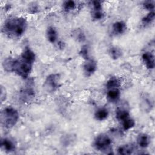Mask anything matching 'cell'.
Listing matches in <instances>:
<instances>
[{"instance_id":"6da1fadb","label":"cell","mask_w":155,"mask_h":155,"mask_svg":"<svg viewBox=\"0 0 155 155\" xmlns=\"http://www.w3.org/2000/svg\"><path fill=\"white\" fill-rule=\"evenodd\" d=\"M27 22L24 17H13L7 19L4 23L2 31L12 38L21 37L25 33Z\"/></svg>"},{"instance_id":"7a4b0ae2","label":"cell","mask_w":155,"mask_h":155,"mask_svg":"<svg viewBox=\"0 0 155 155\" xmlns=\"http://www.w3.org/2000/svg\"><path fill=\"white\" fill-rule=\"evenodd\" d=\"M19 118V113L15 108L12 107H7L1 112V125L5 129H10L16 124Z\"/></svg>"},{"instance_id":"3957f363","label":"cell","mask_w":155,"mask_h":155,"mask_svg":"<svg viewBox=\"0 0 155 155\" xmlns=\"http://www.w3.org/2000/svg\"><path fill=\"white\" fill-rule=\"evenodd\" d=\"M33 63L20 56L19 59H15L13 72L23 79H27L31 71Z\"/></svg>"},{"instance_id":"277c9868","label":"cell","mask_w":155,"mask_h":155,"mask_svg":"<svg viewBox=\"0 0 155 155\" xmlns=\"http://www.w3.org/2000/svg\"><path fill=\"white\" fill-rule=\"evenodd\" d=\"M112 140L106 134L101 133L97 135L94 142V146L96 150L106 154H111Z\"/></svg>"},{"instance_id":"5b68a950","label":"cell","mask_w":155,"mask_h":155,"mask_svg":"<svg viewBox=\"0 0 155 155\" xmlns=\"http://www.w3.org/2000/svg\"><path fill=\"white\" fill-rule=\"evenodd\" d=\"M61 76L59 73H52L48 75L43 84V88L48 93H53L60 86Z\"/></svg>"},{"instance_id":"8992f818","label":"cell","mask_w":155,"mask_h":155,"mask_svg":"<svg viewBox=\"0 0 155 155\" xmlns=\"http://www.w3.org/2000/svg\"><path fill=\"white\" fill-rule=\"evenodd\" d=\"M33 82H28L19 92V98L23 102H30L35 96V91Z\"/></svg>"},{"instance_id":"52a82bcc","label":"cell","mask_w":155,"mask_h":155,"mask_svg":"<svg viewBox=\"0 0 155 155\" xmlns=\"http://www.w3.org/2000/svg\"><path fill=\"white\" fill-rule=\"evenodd\" d=\"M97 62L95 60L89 59L86 60L83 65L84 73L86 76H91L97 70Z\"/></svg>"},{"instance_id":"ba28073f","label":"cell","mask_w":155,"mask_h":155,"mask_svg":"<svg viewBox=\"0 0 155 155\" xmlns=\"http://www.w3.org/2000/svg\"><path fill=\"white\" fill-rule=\"evenodd\" d=\"M0 145L1 148L7 153H11L16 150L15 142L8 137L1 138Z\"/></svg>"},{"instance_id":"9c48e42d","label":"cell","mask_w":155,"mask_h":155,"mask_svg":"<svg viewBox=\"0 0 155 155\" xmlns=\"http://www.w3.org/2000/svg\"><path fill=\"white\" fill-rule=\"evenodd\" d=\"M142 59L147 68L149 70H153L154 68V56L152 53L150 51H146L143 53L142 55Z\"/></svg>"},{"instance_id":"30bf717a","label":"cell","mask_w":155,"mask_h":155,"mask_svg":"<svg viewBox=\"0 0 155 155\" xmlns=\"http://www.w3.org/2000/svg\"><path fill=\"white\" fill-rule=\"evenodd\" d=\"M151 142L150 136L145 133H141L138 134L137 137V143L138 145L143 148L148 147Z\"/></svg>"},{"instance_id":"8fae6325","label":"cell","mask_w":155,"mask_h":155,"mask_svg":"<svg viewBox=\"0 0 155 155\" xmlns=\"http://www.w3.org/2000/svg\"><path fill=\"white\" fill-rule=\"evenodd\" d=\"M127 30V25L122 21H116L112 25L113 33L116 35L123 34Z\"/></svg>"},{"instance_id":"7c38bea8","label":"cell","mask_w":155,"mask_h":155,"mask_svg":"<svg viewBox=\"0 0 155 155\" xmlns=\"http://www.w3.org/2000/svg\"><path fill=\"white\" fill-rule=\"evenodd\" d=\"M120 96V91L119 88L108 89L107 93V98L110 102H116L119 101Z\"/></svg>"},{"instance_id":"4fadbf2b","label":"cell","mask_w":155,"mask_h":155,"mask_svg":"<svg viewBox=\"0 0 155 155\" xmlns=\"http://www.w3.org/2000/svg\"><path fill=\"white\" fill-rule=\"evenodd\" d=\"M130 117L129 111L124 107H119L116 110V117L119 121H123Z\"/></svg>"},{"instance_id":"5bb4252c","label":"cell","mask_w":155,"mask_h":155,"mask_svg":"<svg viewBox=\"0 0 155 155\" xmlns=\"http://www.w3.org/2000/svg\"><path fill=\"white\" fill-rule=\"evenodd\" d=\"M46 36L48 41L51 43H54L58 39V32L53 26H49L46 31Z\"/></svg>"},{"instance_id":"9a60e30c","label":"cell","mask_w":155,"mask_h":155,"mask_svg":"<svg viewBox=\"0 0 155 155\" xmlns=\"http://www.w3.org/2000/svg\"><path fill=\"white\" fill-rule=\"evenodd\" d=\"M109 115L108 110L104 107L97 109L94 113V117L97 120L102 121L107 119Z\"/></svg>"},{"instance_id":"2e32d148","label":"cell","mask_w":155,"mask_h":155,"mask_svg":"<svg viewBox=\"0 0 155 155\" xmlns=\"http://www.w3.org/2000/svg\"><path fill=\"white\" fill-rule=\"evenodd\" d=\"M134 151V147L132 145L125 144L120 146L117 148V153L122 155H129L133 153Z\"/></svg>"},{"instance_id":"e0dca14e","label":"cell","mask_w":155,"mask_h":155,"mask_svg":"<svg viewBox=\"0 0 155 155\" xmlns=\"http://www.w3.org/2000/svg\"><path fill=\"white\" fill-rule=\"evenodd\" d=\"M15 59L12 58H5L2 63L3 67L4 70L7 72H13V67L15 63Z\"/></svg>"},{"instance_id":"ac0fdd59","label":"cell","mask_w":155,"mask_h":155,"mask_svg":"<svg viewBox=\"0 0 155 155\" xmlns=\"http://www.w3.org/2000/svg\"><path fill=\"white\" fill-rule=\"evenodd\" d=\"M120 85V80L116 77H111L106 82V88L108 89L119 88Z\"/></svg>"},{"instance_id":"d6986e66","label":"cell","mask_w":155,"mask_h":155,"mask_svg":"<svg viewBox=\"0 0 155 155\" xmlns=\"http://www.w3.org/2000/svg\"><path fill=\"white\" fill-rule=\"evenodd\" d=\"M109 54L110 56V57L113 59H117L121 57L122 54V51L121 50V49L117 47L116 46H113L111 47L110 49H109Z\"/></svg>"},{"instance_id":"ffe728a7","label":"cell","mask_w":155,"mask_h":155,"mask_svg":"<svg viewBox=\"0 0 155 155\" xmlns=\"http://www.w3.org/2000/svg\"><path fill=\"white\" fill-rule=\"evenodd\" d=\"M135 124L136 123L134 120L132 118H130V117L122 121V128L125 131H127L133 128L135 126Z\"/></svg>"},{"instance_id":"44dd1931","label":"cell","mask_w":155,"mask_h":155,"mask_svg":"<svg viewBox=\"0 0 155 155\" xmlns=\"http://www.w3.org/2000/svg\"><path fill=\"white\" fill-rule=\"evenodd\" d=\"M155 13L154 11L149 12V13L142 19V22L143 25H147L151 24L154 20Z\"/></svg>"},{"instance_id":"7402d4cb","label":"cell","mask_w":155,"mask_h":155,"mask_svg":"<svg viewBox=\"0 0 155 155\" xmlns=\"http://www.w3.org/2000/svg\"><path fill=\"white\" fill-rule=\"evenodd\" d=\"M76 7V2L74 1H66L63 4V8L66 12H70L74 10Z\"/></svg>"},{"instance_id":"603a6c76","label":"cell","mask_w":155,"mask_h":155,"mask_svg":"<svg viewBox=\"0 0 155 155\" xmlns=\"http://www.w3.org/2000/svg\"><path fill=\"white\" fill-rule=\"evenodd\" d=\"M73 35L75 39H77L78 42H83L85 41V35L84 33L81 30H76L73 32Z\"/></svg>"},{"instance_id":"cb8c5ba5","label":"cell","mask_w":155,"mask_h":155,"mask_svg":"<svg viewBox=\"0 0 155 155\" xmlns=\"http://www.w3.org/2000/svg\"><path fill=\"white\" fill-rule=\"evenodd\" d=\"M79 54L85 61L90 59L88 47V46L87 45H82V47H81V50L79 51Z\"/></svg>"},{"instance_id":"d4e9b609","label":"cell","mask_w":155,"mask_h":155,"mask_svg":"<svg viewBox=\"0 0 155 155\" xmlns=\"http://www.w3.org/2000/svg\"><path fill=\"white\" fill-rule=\"evenodd\" d=\"M103 10H92L91 12V17L94 20H100L102 19L104 17Z\"/></svg>"},{"instance_id":"484cf974","label":"cell","mask_w":155,"mask_h":155,"mask_svg":"<svg viewBox=\"0 0 155 155\" xmlns=\"http://www.w3.org/2000/svg\"><path fill=\"white\" fill-rule=\"evenodd\" d=\"M143 6L145 9L149 12L154 11V1H145L143 3Z\"/></svg>"},{"instance_id":"4316f807","label":"cell","mask_w":155,"mask_h":155,"mask_svg":"<svg viewBox=\"0 0 155 155\" xmlns=\"http://www.w3.org/2000/svg\"><path fill=\"white\" fill-rule=\"evenodd\" d=\"M91 10H103L102 5L101 1H93L91 2Z\"/></svg>"},{"instance_id":"83f0119b","label":"cell","mask_w":155,"mask_h":155,"mask_svg":"<svg viewBox=\"0 0 155 155\" xmlns=\"http://www.w3.org/2000/svg\"><path fill=\"white\" fill-rule=\"evenodd\" d=\"M7 98V92L5 90V88L2 85H1V95H0V99L1 102L2 103L4 101L6 100Z\"/></svg>"},{"instance_id":"f1b7e54d","label":"cell","mask_w":155,"mask_h":155,"mask_svg":"<svg viewBox=\"0 0 155 155\" xmlns=\"http://www.w3.org/2000/svg\"><path fill=\"white\" fill-rule=\"evenodd\" d=\"M29 10H30L33 11L32 13H35V12H36V11L37 10H38V7L37 4H35V3H33V4L32 5H30V7H29Z\"/></svg>"}]
</instances>
